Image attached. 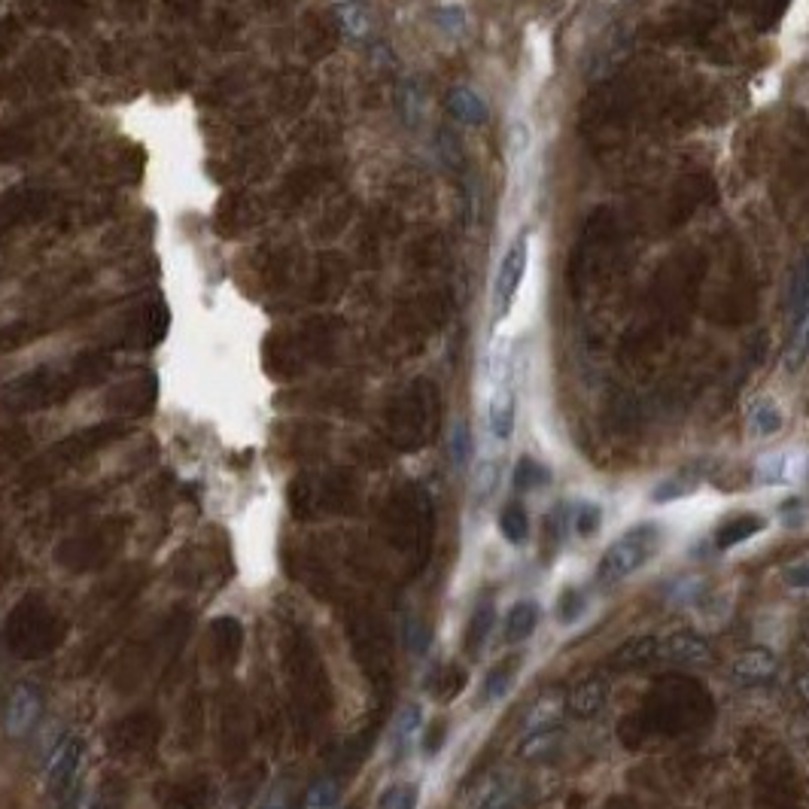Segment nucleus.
Returning a JSON list of instances; mask_svg holds the SVG:
<instances>
[{
  "label": "nucleus",
  "mask_w": 809,
  "mask_h": 809,
  "mask_svg": "<svg viewBox=\"0 0 809 809\" xmlns=\"http://www.w3.org/2000/svg\"><path fill=\"white\" fill-rule=\"evenodd\" d=\"M660 548V530L654 524H636L630 527L618 542H612L597 566V581L603 587L621 584L630 575H636Z\"/></svg>",
  "instance_id": "1"
},
{
  "label": "nucleus",
  "mask_w": 809,
  "mask_h": 809,
  "mask_svg": "<svg viewBox=\"0 0 809 809\" xmlns=\"http://www.w3.org/2000/svg\"><path fill=\"white\" fill-rule=\"evenodd\" d=\"M527 268H530V232L521 229L514 235V241L508 244V250L502 253V262H499V271L493 277V296H490V305H493V317L496 320H505L521 296V286L527 280Z\"/></svg>",
  "instance_id": "2"
},
{
  "label": "nucleus",
  "mask_w": 809,
  "mask_h": 809,
  "mask_svg": "<svg viewBox=\"0 0 809 809\" xmlns=\"http://www.w3.org/2000/svg\"><path fill=\"white\" fill-rule=\"evenodd\" d=\"M80 770H83V743H80V737L67 733V737L46 758L43 782L52 794H67L73 785H77Z\"/></svg>",
  "instance_id": "3"
},
{
  "label": "nucleus",
  "mask_w": 809,
  "mask_h": 809,
  "mask_svg": "<svg viewBox=\"0 0 809 809\" xmlns=\"http://www.w3.org/2000/svg\"><path fill=\"white\" fill-rule=\"evenodd\" d=\"M709 657H712V648L694 630H676L667 639H657V660H660V664L703 667V664H709Z\"/></svg>",
  "instance_id": "4"
},
{
  "label": "nucleus",
  "mask_w": 809,
  "mask_h": 809,
  "mask_svg": "<svg viewBox=\"0 0 809 809\" xmlns=\"http://www.w3.org/2000/svg\"><path fill=\"white\" fill-rule=\"evenodd\" d=\"M514 423H518V396H514V378L490 384V399H487V429L493 438L508 441L514 435Z\"/></svg>",
  "instance_id": "5"
},
{
  "label": "nucleus",
  "mask_w": 809,
  "mask_h": 809,
  "mask_svg": "<svg viewBox=\"0 0 809 809\" xmlns=\"http://www.w3.org/2000/svg\"><path fill=\"white\" fill-rule=\"evenodd\" d=\"M40 712H43L40 694L31 685H19L10 694L7 709H4V730H7V737H13V740L28 737V733L34 730V724L40 721Z\"/></svg>",
  "instance_id": "6"
},
{
  "label": "nucleus",
  "mask_w": 809,
  "mask_h": 809,
  "mask_svg": "<svg viewBox=\"0 0 809 809\" xmlns=\"http://www.w3.org/2000/svg\"><path fill=\"white\" fill-rule=\"evenodd\" d=\"M809 359V292L791 305V332L782 350V369L788 375H797Z\"/></svg>",
  "instance_id": "7"
},
{
  "label": "nucleus",
  "mask_w": 809,
  "mask_h": 809,
  "mask_svg": "<svg viewBox=\"0 0 809 809\" xmlns=\"http://www.w3.org/2000/svg\"><path fill=\"white\" fill-rule=\"evenodd\" d=\"M800 475H803V457L797 451L764 454L755 466L758 487H788V484L800 481Z\"/></svg>",
  "instance_id": "8"
},
{
  "label": "nucleus",
  "mask_w": 809,
  "mask_h": 809,
  "mask_svg": "<svg viewBox=\"0 0 809 809\" xmlns=\"http://www.w3.org/2000/svg\"><path fill=\"white\" fill-rule=\"evenodd\" d=\"M776 667H779L776 654L764 645H755V648H746L730 660V679H737L740 685L767 682L776 673Z\"/></svg>",
  "instance_id": "9"
},
{
  "label": "nucleus",
  "mask_w": 809,
  "mask_h": 809,
  "mask_svg": "<svg viewBox=\"0 0 809 809\" xmlns=\"http://www.w3.org/2000/svg\"><path fill=\"white\" fill-rule=\"evenodd\" d=\"M767 530V518L764 514H733V518H727L721 527H718V533H715V548H721V551H727V548H733V545H743V542H749V539H755L758 533H764Z\"/></svg>",
  "instance_id": "10"
},
{
  "label": "nucleus",
  "mask_w": 809,
  "mask_h": 809,
  "mask_svg": "<svg viewBox=\"0 0 809 809\" xmlns=\"http://www.w3.org/2000/svg\"><path fill=\"white\" fill-rule=\"evenodd\" d=\"M782 426H785V414H782V408L770 396H761V399H755L749 405V411H746V429H749L752 438H770V435L782 432Z\"/></svg>",
  "instance_id": "11"
},
{
  "label": "nucleus",
  "mask_w": 809,
  "mask_h": 809,
  "mask_svg": "<svg viewBox=\"0 0 809 809\" xmlns=\"http://www.w3.org/2000/svg\"><path fill=\"white\" fill-rule=\"evenodd\" d=\"M420 727H423V709H420V703H405L399 709L396 721H393V740H390L393 758H402L411 749V743H414V737L420 733Z\"/></svg>",
  "instance_id": "12"
},
{
  "label": "nucleus",
  "mask_w": 809,
  "mask_h": 809,
  "mask_svg": "<svg viewBox=\"0 0 809 809\" xmlns=\"http://www.w3.org/2000/svg\"><path fill=\"white\" fill-rule=\"evenodd\" d=\"M539 618H542V609L533 603V600H521L514 603L508 618H505V639L508 642H524L536 633L539 627Z\"/></svg>",
  "instance_id": "13"
},
{
  "label": "nucleus",
  "mask_w": 809,
  "mask_h": 809,
  "mask_svg": "<svg viewBox=\"0 0 809 809\" xmlns=\"http://www.w3.org/2000/svg\"><path fill=\"white\" fill-rule=\"evenodd\" d=\"M569 712L572 715H578V718H594L600 709H603V703H606V685L603 682H581V685H575L572 688V694H569Z\"/></svg>",
  "instance_id": "14"
},
{
  "label": "nucleus",
  "mask_w": 809,
  "mask_h": 809,
  "mask_svg": "<svg viewBox=\"0 0 809 809\" xmlns=\"http://www.w3.org/2000/svg\"><path fill=\"white\" fill-rule=\"evenodd\" d=\"M499 530L511 545H524L530 536V518L521 502H508L499 514Z\"/></svg>",
  "instance_id": "15"
},
{
  "label": "nucleus",
  "mask_w": 809,
  "mask_h": 809,
  "mask_svg": "<svg viewBox=\"0 0 809 809\" xmlns=\"http://www.w3.org/2000/svg\"><path fill=\"white\" fill-rule=\"evenodd\" d=\"M514 673H518V667H514V660H502L499 667H493L484 682H481V703H499L505 694H508V685L514 679Z\"/></svg>",
  "instance_id": "16"
},
{
  "label": "nucleus",
  "mask_w": 809,
  "mask_h": 809,
  "mask_svg": "<svg viewBox=\"0 0 809 809\" xmlns=\"http://www.w3.org/2000/svg\"><path fill=\"white\" fill-rule=\"evenodd\" d=\"M448 104H451V113H454L460 122H466V125H481L484 116H487L484 101H481L472 89H454Z\"/></svg>",
  "instance_id": "17"
},
{
  "label": "nucleus",
  "mask_w": 809,
  "mask_h": 809,
  "mask_svg": "<svg viewBox=\"0 0 809 809\" xmlns=\"http://www.w3.org/2000/svg\"><path fill=\"white\" fill-rule=\"evenodd\" d=\"M615 660H618L621 667H645V664H654V660H657V639H651V636L630 639L627 645L618 648Z\"/></svg>",
  "instance_id": "18"
},
{
  "label": "nucleus",
  "mask_w": 809,
  "mask_h": 809,
  "mask_svg": "<svg viewBox=\"0 0 809 809\" xmlns=\"http://www.w3.org/2000/svg\"><path fill=\"white\" fill-rule=\"evenodd\" d=\"M548 481H551V472L542 463H536L530 457H521L518 469H514V487H518L521 493H527V490H536V487H542Z\"/></svg>",
  "instance_id": "19"
},
{
  "label": "nucleus",
  "mask_w": 809,
  "mask_h": 809,
  "mask_svg": "<svg viewBox=\"0 0 809 809\" xmlns=\"http://www.w3.org/2000/svg\"><path fill=\"white\" fill-rule=\"evenodd\" d=\"M417 803H420V788L414 782H399L387 788L378 809H417Z\"/></svg>",
  "instance_id": "20"
},
{
  "label": "nucleus",
  "mask_w": 809,
  "mask_h": 809,
  "mask_svg": "<svg viewBox=\"0 0 809 809\" xmlns=\"http://www.w3.org/2000/svg\"><path fill=\"white\" fill-rule=\"evenodd\" d=\"M451 460L457 469H466L472 460V429L466 420H457L451 429Z\"/></svg>",
  "instance_id": "21"
},
{
  "label": "nucleus",
  "mask_w": 809,
  "mask_h": 809,
  "mask_svg": "<svg viewBox=\"0 0 809 809\" xmlns=\"http://www.w3.org/2000/svg\"><path fill=\"white\" fill-rule=\"evenodd\" d=\"M600 527H603V508L597 502H581L575 514V533L581 539H591L600 533Z\"/></svg>",
  "instance_id": "22"
},
{
  "label": "nucleus",
  "mask_w": 809,
  "mask_h": 809,
  "mask_svg": "<svg viewBox=\"0 0 809 809\" xmlns=\"http://www.w3.org/2000/svg\"><path fill=\"white\" fill-rule=\"evenodd\" d=\"M472 487H475V499H487L496 487H499V463L496 460H481L475 466V475H472Z\"/></svg>",
  "instance_id": "23"
},
{
  "label": "nucleus",
  "mask_w": 809,
  "mask_h": 809,
  "mask_svg": "<svg viewBox=\"0 0 809 809\" xmlns=\"http://www.w3.org/2000/svg\"><path fill=\"white\" fill-rule=\"evenodd\" d=\"M493 621H496L493 603L478 606V612L472 615V624H469V642H472V648H481L487 642V636L493 633Z\"/></svg>",
  "instance_id": "24"
},
{
  "label": "nucleus",
  "mask_w": 809,
  "mask_h": 809,
  "mask_svg": "<svg viewBox=\"0 0 809 809\" xmlns=\"http://www.w3.org/2000/svg\"><path fill=\"white\" fill-rule=\"evenodd\" d=\"M782 581L797 594H809V554H800L782 569Z\"/></svg>",
  "instance_id": "25"
},
{
  "label": "nucleus",
  "mask_w": 809,
  "mask_h": 809,
  "mask_svg": "<svg viewBox=\"0 0 809 809\" xmlns=\"http://www.w3.org/2000/svg\"><path fill=\"white\" fill-rule=\"evenodd\" d=\"M335 806H338V785L332 779L311 785V791L305 797V809H335Z\"/></svg>",
  "instance_id": "26"
},
{
  "label": "nucleus",
  "mask_w": 809,
  "mask_h": 809,
  "mask_svg": "<svg viewBox=\"0 0 809 809\" xmlns=\"http://www.w3.org/2000/svg\"><path fill=\"white\" fill-rule=\"evenodd\" d=\"M581 612H584V597L572 587V591H566L563 600H560V621L563 624H575L581 618Z\"/></svg>",
  "instance_id": "27"
},
{
  "label": "nucleus",
  "mask_w": 809,
  "mask_h": 809,
  "mask_svg": "<svg viewBox=\"0 0 809 809\" xmlns=\"http://www.w3.org/2000/svg\"><path fill=\"white\" fill-rule=\"evenodd\" d=\"M441 22V28H445L448 34H463V28H466V16H463V10L460 7H438V13H435Z\"/></svg>",
  "instance_id": "28"
},
{
  "label": "nucleus",
  "mask_w": 809,
  "mask_h": 809,
  "mask_svg": "<svg viewBox=\"0 0 809 809\" xmlns=\"http://www.w3.org/2000/svg\"><path fill=\"white\" fill-rule=\"evenodd\" d=\"M688 493V484H676V481H667V484H660L657 490H654V502H673V499H679V496H685Z\"/></svg>",
  "instance_id": "29"
},
{
  "label": "nucleus",
  "mask_w": 809,
  "mask_h": 809,
  "mask_svg": "<svg viewBox=\"0 0 809 809\" xmlns=\"http://www.w3.org/2000/svg\"><path fill=\"white\" fill-rule=\"evenodd\" d=\"M408 642H411V648L417 651V654H423L426 651V645H429V633H426V627L423 624H417V621H411V630H408Z\"/></svg>",
  "instance_id": "30"
},
{
  "label": "nucleus",
  "mask_w": 809,
  "mask_h": 809,
  "mask_svg": "<svg viewBox=\"0 0 809 809\" xmlns=\"http://www.w3.org/2000/svg\"><path fill=\"white\" fill-rule=\"evenodd\" d=\"M445 724H435L432 730H429V740L423 743V749H426V755H435L438 749H441V743H445Z\"/></svg>",
  "instance_id": "31"
},
{
  "label": "nucleus",
  "mask_w": 809,
  "mask_h": 809,
  "mask_svg": "<svg viewBox=\"0 0 809 809\" xmlns=\"http://www.w3.org/2000/svg\"><path fill=\"white\" fill-rule=\"evenodd\" d=\"M286 806V797H283V788L280 785H274V791L265 797V803H262V809H283Z\"/></svg>",
  "instance_id": "32"
},
{
  "label": "nucleus",
  "mask_w": 809,
  "mask_h": 809,
  "mask_svg": "<svg viewBox=\"0 0 809 809\" xmlns=\"http://www.w3.org/2000/svg\"><path fill=\"white\" fill-rule=\"evenodd\" d=\"M797 685H800V694H803V697H806V700H809V673H803V676H800V682H797Z\"/></svg>",
  "instance_id": "33"
}]
</instances>
